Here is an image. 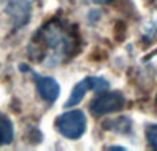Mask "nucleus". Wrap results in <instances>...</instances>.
<instances>
[{"instance_id": "nucleus-1", "label": "nucleus", "mask_w": 157, "mask_h": 151, "mask_svg": "<svg viewBox=\"0 0 157 151\" xmlns=\"http://www.w3.org/2000/svg\"><path fill=\"white\" fill-rule=\"evenodd\" d=\"M57 129L62 136L68 139H78L87 129L86 114L80 110H71L63 113L57 120Z\"/></svg>"}, {"instance_id": "nucleus-2", "label": "nucleus", "mask_w": 157, "mask_h": 151, "mask_svg": "<svg viewBox=\"0 0 157 151\" xmlns=\"http://www.w3.org/2000/svg\"><path fill=\"white\" fill-rule=\"evenodd\" d=\"M124 105L125 99L120 92H108L92 99L90 103V110L94 116H105L121 110Z\"/></svg>"}, {"instance_id": "nucleus-3", "label": "nucleus", "mask_w": 157, "mask_h": 151, "mask_svg": "<svg viewBox=\"0 0 157 151\" xmlns=\"http://www.w3.org/2000/svg\"><path fill=\"white\" fill-rule=\"evenodd\" d=\"M36 87H37L39 95L46 102L52 103L59 96V85L52 77H43V76H35Z\"/></svg>"}, {"instance_id": "nucleus-4", "label": "nucleus", "mask_w": 157, "mask_h": 151, "mask_svg": "<svg viewBox=\"0 0 157 151\" xmlns=\"http://www.w3.org/2000/svg\"><path fill=\"white\" fill-rule=\"evenodd\" d=\"M90 89H91V87H90L88 77L81 80L80 83H77L76 85H75L73 91H72L71 96H69L68 102L65 103V107H75V106H77L78 103L83 100V98H84V95L87 94V91H90Z\"/></svg>"}, {"instance_id": "nucleus-5", "label": "nucleus", "mask_w": 157, "mask_h": 151, "mask_svg": "<svg viewBox=\"0 0 157 151\" xmlns=\"http://www.w3.org/2000/svg\"><path fill=\"white\" fill-rule=\"evenodd\" d=\"M14 139V127L7 116L0 113V144H8Z\"/></svg>"}, {"instance_id": "nucleus-6", "label": "nucleus", "mask_w": 157, "mask_h": 151, "mask_svg": "<svg viewBox=\"0 0 157 151\" xmlns=\"http://www.w3.org/2000/svg\"><path fill=\"white\" fill-rule=\"evenodd\" d=\"M90 81V87H91V91L95 92H103L109 89V81H106L102 77H88Z\"/></svg>"}, {"instance_id": "nucleus-7", "label": "nucleus", "mask_w": 157, "mask_h": 151, "mask_svg": "<svg viewBox=\"0 0 157 151\" xmlns=\"http://www.w3.org/2000/svg\"><path fill=\"white\" fill-rule=\"evenodd\" d=\"M146 138L149 144L153 147L155 150H157V125H152L146 132Z\"/></svg>"}, {"instance_id": "nucleus-8", "label": "nucleus", "mask_w": 157, "mask_h": 151, "mask_svg": "<svg viewBox=\"0 0 157 151\" xmlns=\"http://www.w3.org/2000/svg\"><path fill=\"white\" fill-rule=\"evenodd\" d=\"M91 3H94V4H109V3H112L113 0H90Z\"/></svg>"}, {"instance_id": "nucleus-9", "label": "nucleus", "mask_w": 157, "mask_h": 151, "mask_svg": "<svg viewBox=\"0 0 157 151\" xmlns=\"http://www.w3.org/2000/svg\"><path fill=\"white\" fill-rule=\"evenodd\" d=\"M156 103H157V95H156Z\"/></svg>"}]
</instances>
